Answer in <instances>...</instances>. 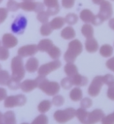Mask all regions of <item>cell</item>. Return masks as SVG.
<instances>
[{"mask_svg": "<svg viewBox=\"0 0 114 124\" xmlns=\"http://www.w3.org/2000/svg\"><path fill=\"white\" fill-rule=\"evenodd\" d=\"M52 30L53 29L50 23H44L40 28V32H41V35L43 36H48V35H50L52 32Z\"/></svg>", "mask_w": 114, "mask_h": 124, "instance_id": "cell-30", "label": "cell"}, {"mask_svg": "<svg viewBox=\"0 0 114 124\" xmlns=\"http://www.w3.org/2000/svg\"><path fill=\"white\" fill-rule=\"evenodd\" d=\"M61 84L62 87H63L65 89H69L73 86L71 78L68 77L64 78L63 79H62L61 81Z\"/></svg>", "mask_w": 114, "mask_h": 124, "instance_id": "cell-36", "label": "cell"}, {"mask_svg": "<svg viewBox=\"0 0 114 124\" xmlns=\"http://www.w3.org/2000/svg\"><path fill=\"white\" fill-rule=\"evenodd\" d=\"M82 51V45L78 39H75L70 42L68 48L64 55V59L67 63H73L75 61L77 56H79Z\"/></svg>", "mask_w": 114, "mask_h": 124, "instance_id": "cell-3", "label": "cell"}, {"mask_svg": "<svg viewBox=\"0 0 114 124\" xmlns=\"http://www.w3.org/2000/svg\"><path fill=\"white\" fill-rule=\"evenodd\" d=\"M113 14V9L112 4L108 1H103L100 5V10L97 16L103 22L110 18Z\"/></svg>", "mask_w": 114, "mask_h": 124, "instance_id": "cell-9", "label": "cell"}, {"mask_svg": "<svg viewBox=\"0 0 114 124\" xmlns=\"http://www.w3.org/2000/svg\"><path fill=\"white\" fill-rule=\"evenodd\" d=\"M113 48L109 45H104L100 48L99 53L104 57H109L113 54Z\"/></svg>", "mask_w": 114, "mask_h": 124, "instance_id": "cell-27", "label": "cell"}, {"mask_svg": "<svg viewBox=\"0 0 114 124\" xmlns=\"http://www.w3.org/2000/svg\"><path fill=\"white\" fill-rule=\"evenodd\" d=\"M103 77V82L107 85H111L114 83V77L112 75L107 74L105 75Z\"/></svg>", "mask_w": 114, "mask_h": 124, "instance_id": "cell-42", "label": "cell"}, {"mask_svg": "<svg viewBox=\"0 0 114 124\" xmlns=\"http://www.w3.org/2000/svg\"><path fill=\"white\" fill-rule=\"evenodd\" d=\"M65 71L68 77H72L78 74V69L73 63H67L65 66Z\"/></svg>", "mask_w": 114, "mask_h": 124, "instance_id": "cell-22", "label": "cell"}, {"mask_svg": "<svg viewBox=\"0 0 114 124\" xmlns=\"http://www.w3.org/2000/svg\"><path fill=\"white\" fill-rule=\"evenodd\" d=\"M107 96L110 100L114 101V83L108 86V89L107 91Z\"/></svg>", "mask_w": 114, "mask_h": 124, "instance_id": "cell-45", "label": "cell"}, {"mask_svg": "<svg viewBox=\"0 0 114 124\" xmlns=\"http://www.w3.org/2000/svg\"><path fill=\"white\" fill-rule=\"evenodd\" d=\"M1 64H0V71H1Z\"/></svg>", "mask_w": 114, "mask_h": 124, "instance_id": "cell-53", "label": "cell"}, {"mask_svg": "<svg viewBox=\"0 0 114 124\" xmlns=\"http://www.w3.org/2000/svg\"><path fill=\"white\" fill-rule=\"evenodd\" d=\"M49 118L45 115H40L34 119L31 124H48Z\"/></svg>", "mask_w": 114, "mask_h": 124, "instance_id": "cell-33", "label": "cell"}, {"mask_svg": "<svg viewBox=\"0 0 114 124\" xmlns=\"http://www.w3.org/2000/svg\"><path fill=\"white\" fill-rule=\"evenodd\" d=\"M8 87L10 89H12V90H17L19 89L21 86L20 82L16 80L13 78H10V81L8 83Z\"/></svg>", "mask_w": 114, "mask_h": 124, "instance_id": "cell-37", "label": "cell"}, {"mask_svg": "<svg viewBox=\"0 0 114 124\" xmlns=\"http://www.w3.org/2000/svg\"><path fill=\"white\" fill-rule=\"evenodd\" d=\"M51 106H52V102L50 100H43L40 102L38 105V111L41 113H47V111H49L51 108Z\"/></svg>", "mask_w": 114, "mask_h": 124, "instance_id": "cell-28", "label": "cell"}, {"mask_svg": "<svg viewBox=\"0 0 114 124\" xmlns=\"http://www.w3.org/2000/svg\"><path fill=\"white\" fill-rule=\"evenodd\" d=\"M3 124H16V119L14 111H7L3 114Z\"/></svg>", "mask_w": 114, "mask_h": 124, "instance_id": "cell-23", "label": "cell"}, {"mask_svg": "<svg viewBox=\"0 0 114 124\" xmlns=\"http://www.w3.org/2000/svg\"><path fill=\"white\" fill-rule=\"evenodd\" d=\"M50 16L49 15L47 11H42L38 13V16H37V19L39 22L42 23H48Z\"/></svg>", "mask_w": 114, "mask_h": 124, "instance_id": "cell-35", "label": "cell"}, {"mask_svg": "<svg viewBox=\"0 0 114 124\" xmlns=\"http://www.w3.org/2000/svg\"><path fill=\"white\" fill-rule=\"evenodd\" d=\"M61 36L66 40L73 39L75 37V31L72 27L67 26L62 30L61 32Z\"/></svg>", "mask_w": 114, "mask_h": 124, "instance_id": "cell-20", "label": "cell"}, {"mask_svg": "<svg viewBox=\"0 0 114 124\" xmlns=\"http://www.w3.org/2000/svg\"><path fill=\"white\" fill-rule=\"evenodd\" d=\"M44 5L47 7V12L50 16H55L59 12L58 0H44Z\"/></svg>", "mask_w": 114, "mask_h": 124, "instance_id": "cell-13", "label": "cell"}, {"mask_svg": "<svg viewBox=\"0 0 114 124\" xmlns=\"http://www.w3.org/2000/svg\"><path fill=\"white\" fill-rule=\"evenodd\" d=\"M2 1H3V0H0V3H1Z\"/></svg>", "mask_w": 114, "mask_h": 124, "instance_id": "cell-54", "label": "cell"}, {"mask_svg": "<svg viewBox=\"0 0 114 124\" xmlns=\"http://www.w3.org/2000/svg\"><path fill=\"white\" fill-rule=\"evenodd\" d=\"M106 65L109 70H110L111 71L114 72V57L108 60L106 63Z\"/></svg>", "mask_w": 114, "mask_h": 124, "instance_id": "cell-46", "label": "cell"}, {"mask_svg": "<svg viewBox=\"0 0 114 124\" xmlns=\"http://www.w3.org/2000/svg\"><path fill=\"white\" fill-rule=\"evenodd\" d=\"M7 10L10 12H16L20 8V3L14 1L10 0L7 3Z\"/></svg>", "mask_w": 114, "mask_h": 124, "instance_id": "cell-34", "label": "cell"}, {"mask_svg": "<svg viewBox=\"0 0 114 124\" xmlns=\"http://www.w3.org/2000/svg\"><path fill=\"white\" fill-rule=\"evenodd\" d=\"M12 78L20 82L25 75L23 61L20 56H16L11 61Z\"/></svg>", "mask_w": 114, "mask_h": 124, "instance_id": "cell-4", "label": "cell"}, {"mask_svg": "<svg viewBox=\"0 0 114 124\" xmlns=\"http://www.w3.org/2000/svg\"><path fill=\"white\" fill-rule=\"evenodd\" d=\"M75 116L81 124H95L101 121L105 115L100 109H95L91 112H88L85 109L81 108L76 110Z\"/></svg>", "mask_w": 114, "mask_h": 124, "instance_id": "cell-1", "label": "cell"}, {"mask_svg": "<svg viewBox=\"0 0 114 124\" xmlns=\"http://www.w3.org/2000/svg\"><path fill=\"white\" fill-rule=\"evenodd\" d=\"M48 54H49V55L52 59L54 60H57L60 57L61 52V50L58 47L54 46L48 52Z\"/></svg>", "mask_w": 114, "mask_h": 124, "instance_id": "cell-31", "label": "cell"}, {"mask_svg": "<svg viewBox=\"0 0 114 124\" xmlns=\"http://www.w3.org/2000/svg\"><path fill=\"white\" fill-rule=\"evenodd\" d=\"M65 20V23L70 25H73L78 21V16L75 14L70 13L66 16Z\"/></svg>", "mask_w": 114, "mask_h": 124, "instance_id": "cell-32", "label": "cell"}, {"mask_svg": "<svg viewBox=\"0 0 114 124\" xmlns=\"http://www.w3.org/2000/svg\"><path fill=\"white\" fill-rule=\"evenodd\" d=\"M26 98L24 94H19L17 95L7 96L5 99L4 106L6 108H13L17 106H23L26 104Z\"/></svg>", "mask_w": 114, "mask_h": 124, "instance_id": "cell-6", "label": "cell"}, {"mask_svg": "<svg viewBox=\"0 0 114 124\" xmlns=\"http://www.w3.org/2000/svg\"><path fill=\"white\" fill-rule=\"evenodd\" d=\"M103 1H105V0H92L93 3L96 5H101V3Z\"/></svg>", "mask_w": 114, "mask_h": 124, "instance_id": "cell-49", "label": "cell"}, {"mask_svg": "<svg viewBox=\"0 0 114 124\" xmlns=\"http://www.w3.org/2000/svg\"><path fill=\"white\" fill-rule=\"evenodd\" d=\"M3 115L0 112V124H3Z\"/></svg>", "mask_w": 114, "mask_h": 124, "instance_id": "cell-50", "label": "cell"}, {"mask_svg": "<svg viewBox=\"0 0 114 124\" xmlns=\"http://www.w3.org/2000/svg\"><path fill=\"white\" fill-rule=\"evenodd\" d=\"M24 1H32L33 0H23Z\"/></svg>", "mask_w": 114, "mask_h": 124, "instance_id": "cell-51", "label": "cell"}, {"mask_svg": "<svg viewBox=\"0 0 114 124\" xmlns=\"http://www.w3.org/2000/svg\"><path fill=\"white\" fill-rule=\"evenodd\" d=\"M28 124V123H23V124Z\"/></svg>", "mask_w": 114, "mask_h": 124, "instance_id": "cell-52", "label": "cell"}, {"mask_svg": "<svg viewBox=\"0 0 114 124\" xmlns=\"http://www.w3.org/2000/svg\"><path fill=\"white\" fill-rule=\"evenodd\" d=\"M0 45H1V42H0Z\"/></svg>", "mask_w": 114, "mask_h": 124, "instance_id": "cell-56", "label": "cell"}, {"mask_svg": "<svg viewBox=\"0 0 114 124\" xmlns=\"http://www.w3.org/2000/svg\"><path fill=\"white\" fill-rule=\"evenodd\" d=\"M27 25V19L23 15L17 16L11 24V30L12 32L18 35L24 33Z\"/></svg>", "mask_w": 114, "mask_h": 124, "instance_id": "cell-7", "label": "cell"}, {"mask_svg": "<svg viewBox=\"0 0 114 124\" xmlns=\"http://www.w3.org/2000/svg\"><path fill=\"white\" fill-rule=\"evenodd\" d=\"M76 115V110L72 108L64 110H57L54 114L55 120L59 124H65L73 119Z\"/></svg>", "mask_w": 114, "mask_h": 124, "instance_id": "cell-5", "label": "cell"}, {"mask_svg": "<svg viewBox=\"0 0 114 124\" xmlns=\"http://www.w3.org/2000/svg\"><path fill=\"white\" fill-rule=\"evenodd\" d=\"M39 61L35 57H31L26 61L25 69L28 73H34L38 70Z\"/></svg>", "mask_w": 114, "mask_h": 124, "instance_id": "cell-16", "label": "cell"}, {"mask_svg": "<svg viewBox=\"0 0 114 124\" xmlns=\"http://www.w3.org/2000/svg\"><path fill=\"white\" fill-rule=\"evenodd\" d=\"M73 85L81 87V86H85L88 84V80L86 77L82 76L80 74H77L75 76L70 77Z\"/></svg>", "mask_w": 114, "mask_h": 124, "instance_id": "cell-17", "label": "cell"}, {"mask_svg": "<svg viewBox=\"0 0 114 124\" xmlns=\"http://www.w3.org/2000/svg\"><path fill=\"white\" fill-rule=\"evenodd\" d=\"M85 48L86 51L89 53H95L98 50L99 45L96 39L94 37L86 39L85 42Z\"/></svg>", "mask_w": 114, "mask_h": 124, "instance_id": "cell-18", "label": "cell"}, {"mask_svg": "<svg viewBox=\"0 0 114 124\" xmlns=\"http://www.w3.org/2000/svg\"><path fill=\"white\" fill-rule=\"evenodd\" d=\"M54 45L53 44L52 41L48 39H45L41 40L38 45V48L39 51L42 52H47L50 50Z\"/></svg>", "mask_w": 114, "mask_h": 124, "instance_id": "cell-19", "label": "cell"}, {"mask_svg": "<svg viewBox=\"0 0 114 124\" xmlns=\"http://www.w3.org/2000/svg\"><path fill=\"white\" fill-rule=\"evenodd\" d=\"M65 23V18L61 17H55L50 23L53 30H59L60 28H61L64 26Z\"/></svg>", "mask_w": 114, "mask_h": 124, "instance_id": "cell-24", "label": "cell"}, {"mask_svg": "<svg viewBox=\"0 0 114 124\" xmlns=\"http://www.w3.org/2000/svg\"><path fill=\"white\" fill-rule=\"evenodd\" d=\"M20 8L24 11H34L39 13L41 12L44 11L45 5L40 2L23 1L20 3Z\"/></svg>", "mask_w": 114, "mask_h": 124, "instance_id": "cell-11", "label": "cell"}, {"mask_svg": "<svg viewBox=\"0 0 114 124\" xmlns=\"http://www.w3.org/2000/svg\"><path fill=\"white\" fill-rule=\"evenodd\" d=\"M109 26L112 28V30H114V18L111 19L109 21Z\"/></svg>", "mask_w": 114, "mask_h": 124, "instance_id": "cell-48", "label": "cell"}, {"mask_svg": "<svg viewBox=\"0 0 114 124\" xmlns=\"http://www.w3.org/2000/svg\"><path fill=\"white\" fill-rule=\"evenodd\" d=\"M64 102H65V98L61 95H56L52 99V104L57 107L63 106Z\"/></svg>", "mask_w": 114, "mask_h": 124, "instance_id": "cell-38", "label": "cell"}, {"mask_svg": "<svg viewBox=\"0 0 114 124\" xmlns=\"http://www.w3.org/2000/svg\"><path fill=\"white\" fill-rule=\"evenodd\" d=\"M9 57V52L7 48L4 46L0 47V60L5 61Z\"/></svg>", "mask_w": 114, "mask_h": 124, "instance_id": "cell-40", "label": "cell"}, {"mask_svg": "<svg viewBox=\"0 0 114 124\" xmlns=\"http://www.w3.org/2000/svg\"><path fill=\"white\" fill-rule=\"evenodd\" d=\"M39 51L36 45H25L19 48L17 54L21 57H26L35 55Z\"/></svg>", "mask_w": 114, "mask_h": 124, "instance_id": "cell-12", "label": "cell"}, {"mask_svg": "<svg viewBox=\"0 0 114 124\" xmlns=\"http://www.w3.org/2000/svg\"><path fill=\"white\" fill-rule=\"evenodd\" d=\"M2 43L4 47L6 48H12L17 45L18 41L15 36L10 33H5L2 37Z\"/></svg>", "mask_w": 114, "mask_h": 124, "instance_id": "cell-14", "label": "cell"}, {"mask_svg": "<svg viewBox=\"0 0 114 124\" xmlns=\"http://www.w3.org/2000/svg\"><path fill=\"white\" fill-rule=\"evenodd\" d=\"M104 84L103 76H96L92 80L88 89V93L92 97H95L99 94L101 87Z\"/></svg>", "mask_w": 114, "mask_h": 124, "instance_id": "cell-10", "label": "cell"}, {"mask_svg": "<svg viewBox=\"0 0 114 124\" xmlns=\"http://www.w3.org/2000/svg\"><path fill=\"white\" fill-rule=\"evenodd\" d=\"M92 106V100L89 98H84L81 101V107L83 109H88Z\"/></svg>", "mask_w": 114, "mask_h": 124, "instance_id": "cell-41", "label": "cell"}, {"mask_svg": "<svg viewBox=\"0 0 114 124\" xmlns=\"http://www.w3.org/2000/svg\"><path fill=\"white\" fill-rule=\"evenodd\" d=\"M70 97L73 102H77L82 99V92L79 87L73 88L70 93Z\"/></svg>", "mask_w": 114, "mask_h": 124, "instance_id": "cell-26", "label": "cell"}, {"mask_svg": "<svg viewBox=\"0 0 114 124\" xmlns=\"http://www.w3.org/2000/svg\"><path fill=\"white\" fill-rule=\"evenodd\" d=\"M81 33L86 39L92 38L94 35V28L89 24H85L81 28Z\"/></svg>", "mask_w": 114, "mask_h": 124, "instance_id": "cell-25", "label": "cell"}, {"mask_svg": "<svg viewBox=\"0 0 114 124\" xmlns=\"http://www.w3.org/2000/svg\"><path fill=\"white\" fill-rule=\"evenodd\" d=\"M94 16H95L92 13V11H90V10L88 9L82 10L80 13V18L83 22L86 23H92L94 18Z\"/></svg>", "mask_w": 114, "mask_h": 124, "instance_id": "cell-21", "label": "cell"}, {"mask_svg": "<svg viewBox=\"0 0 114 124\" xmlns=\"http://www.w3.org/2000/svg\"><path fill=\"white\" fill-rule=\"evenodd\" d=\"M38 87L45 94L49 96H54L59 91V84L56 82L49 81L45 77L39 76L36 78Z\"/></svg>", "mask_w": 114, "mask_h": 124, "instance_id": "cell-2", "label": "cell"}, {"mask_svg": "<svg viewBox=\"0 0 114 124\" xmlns=\"http://www.w3.org/2000/svg\"><path fill=\"white\" fill-rule=\"evenodd\" d=\"M7 93L5 89H4L3 87H0V102L3 100H5L7 96Z\"/></svg>", "mask_w": 114, "mask_h": 124, "instance_id": "cell-47", "label": "cell"}, {"mask_svg": "<svg viewBox=\"0 0 114 124\" xmlns=\"http://www.w3.org/2000/svg\"><path fill=\"white\" fill-rule=\"evenodd\" d=\"M36 87H38V82L36 79L26 80L21 84L20 86V88L22 89V91L25 93L30 92L34 89H36Z\"/></svg>", "mask_w": 114, "mask_h": 124, "instance_id": "cell-15", "label": "cell"}, {"mask_svg": "<svg viewBox=\"0 0 114 124\" xmlns=\"http://www.w3.org/2000/svg\"><path fill=\"white\" fill-rule=\"evenodd\" d=\"M11 78L10 76L9 73L6 70L0 71V85H8V82Z\"/></svg>", "mask_w": 114, "mask_h": 124, "instance_id": "cell-29", "label": "cell"}, {"mask_svg": "<svg viewBox=\"0 0 114 124\" xmlns=\"http://www.w3.org/2000/svg\"><path fill=\"white\" fill-rule=\"evenodd\" d=\"M75 0H62V5L65 8H70L73 7Z\"/></svg>", "mask_w": 114, "mask_h": 124, "instance_id": "cell-44", "label": "cell"}, {"mask_svg": "<svg viewBox=\"0 0 114 124\" xmlns=\"http://www.w3.org/2000/svg\"><path fill=\"white\" fill-rule=\"evenodd\" d=\"M61 66V62L59 60H54L52 62L42 65L38 70V74L40 76L46 77L47 75L59 68Z\"/></svg>", "mask_w": 114, "mask_h": 124, "instance_id": "cell-8", "label": "cell"}, {"mask_svg": "<svg viewBox=\"0 0 114 124\" xmlns=\"http://www.w3.org/2000/svg\"><path fill=\"white\" fill-rule=\"evenodd\" d=\"M102 124H114V112L112 114L105 116L101 120Z\"/></svg>", "mask_w": 114, "mask_h": 124, "instance_id": "cell-39", "label": "cell"}, {"mask_svg": "<svg viewBox=\"0 0 114 124\" xmlns=\"http://www.w3.org/2000/svg\"><path fill=\"white\" fill-rule=\"evenodd\" d=\"M8 10L5 8H0V23L5 21L8 16Z\"/></svg>", "mask_w": 114, "mask_h": 124, "instance_id": "cell-43", "label": "cell"}, {"mask_svg": "<svg viewBox=\"0 0 114 124\" xmlns=\"http://www.w3.org/2000/svg\"><path fill=\"white\" fill-rule=\"evenodd\" d=\"M112 1H114V0H112Z\"/></svg>", "mask_w": 114, "mask_h": 124, "instance_id": "cell-55", "label": "cell"}]
</instances>
